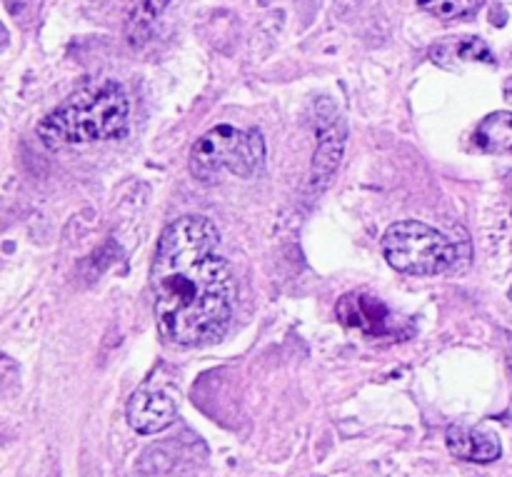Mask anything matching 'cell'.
Instances as JSON below:
<instances>
[{"label": "cell", "instance_id": "obj_13", "mask_svg": "<svg viewBox=\"0 0 512 477\" xmlns=\"http://www.w3.org/2000/svg\"><path fill=\"white\" fill-rule=\"evenodd\" d=\"M8 3H10V10H13V13H20V8L28 3H33V0H8Z\"/></svg>", "mask_w": 512, "mask_h": 477}, {"label": "cell", "instance_id": "obj_14", "mask_svg": "<svg viewBox=\"0 0 512 477\" xmlns=\"http://www.w3.org/2000/svg\"><path fill=\"white\" fill-rule=\"evenodd\" d=\"M5 45H8V28H5V25L0 23V50H3Z\"/></svg>", "mask_w": 512, "mask_h": 477}, {"label": "cell", "instance_id": "obj_15", "mask_svg": "<svg viewBox=\"0 0 512 477\" xmlns=\"http://www.w3.org/2000/svg\"><path fill=\"white\" fill-rule=\"evenodd\" d=\"M508 368H510V373H512V343H510V353H508Z\"/></svg>", "mask_w": 512, "mask_h": 477}, {"label": "cell", "instance_id": "obj_9", "mask_svg": "<svg viewBox=\"0 0 512 477\" xmlns=\"http://www.w3.org/2000/svg\"><path fill=\"white\" fill-rule=\"evenodd\" d=\"M170 0H130L125 13V40L133 48H143L155 33L158 18L168 8Z\"/></svg>", "mask_w": 512, "mask_h": 477}, {"label": "cell", "instance_id": "obj_10", "mask_svg": "<svg viewBox=\"0 0 512 477\" xmlns=\"http://www.w3.org/2000/svg\"><path fill=\"white\" fill-rule=\"evenodd\" d=\"M473 140L483 153H490V155L512 153V113H508V110L490 113L488 118L480 120V125L473 133Z\"/></svg>", "mask_w": 512, "mask_h": 477}, {"label": "cell", "instance_id": "obj_3", "mask_svg": "<svg viewBox=\"0 0 512 477\" xmlns=\"http://www.w3.org/2000/svg\"><path fill=\"white\" fill-rule=\"evenodd\" d=\"M383 255L398 273L440 275L468 260V245L445 238L423 220H400L383 235Z\"/></svg>", "mask_w": 512, "mask_h": 477}, {"label": "cell", "instance_id": "obj_1", "mask_svg": "<svg viewBox=\"0 0 512 477\" xmlns=\"http://www.w3.org/2000/svg\"><path fill=\"white\" fill-rule=\"evenodd\" d=\"M218 248V228L203 215H183L160 235L150 288L158 333L173 348H200L228 330L238 288Z\"/></svg>", "mask_w": 512, "mask_h": 477}, {"label": "cell", "instance_id": "obj_12", "mask_svg": "<svg viewBox=\"0 0 512 477\" xmlns=\"http://www.w3.org/2000/svg\"><path fill=\"white\" fill-rule=\"evenodd\" d=\"M455 55L463 60H483V63H495L493 53L480 38H465L455 45Z\"/></svg>", "mask_w": 512, "mask_h": 477}, {"label": "cell", "instance_id": "obj_7", "mask_svg": "<svg viewBox=\"0 0 512 477\" xmlns=\"http://www.w3.org/2000/svg\"><path fill=\"white\" fill-rule=\"evenodd\" d=\"M345 150V123L328 105V115L318 113V150L310 170V188L323 190L333 180Z\"/></svg>", "mask_w": 512, "mask_h": 477}, {"label": "cell", "instance_id": "obj_11", "mask_svg": "<svg viewBox=\"0 0 512 477\" xmlns=\"http://www.w3.org/2000/svg\"><path fill=\"white\" fill-rule=\"evenodd\" d=\"M485 0H418L425 13L435 15L440 20H460L478 13Z\"/></svg>", "mask_w": 512, "mask_h": 477}, {"label": "cell", "instance_id": "obj_5", "mask_svg": "<svg viewBox=\"0 0 512 477\" xmlns=\"http://www.w3.org/2000/svg\"><path fill=\"white\" fill-rule=\"evenodd\" d=\"M338 320L368 338H403V320L380 298L368 293H348L338 300Z\"/></svg>", "mask_w": 512, "mask_h": 477}, {"label": "cell", "instance_id": "obj_8", "mask_svg": "<svg viewBox=\"0 0 512 477\" xmlns=\"http://www.w3.org/2000/svg\"><path fill=\"white\" fill-rule=\"evenodd\" d=\"M448 450L458 460L465 463H493L503 455V445H500L498 435L483 428H468V425H450L448 435Z\"/></svg>", "mask_w": 512, "mask_h": 477}, {"label": "cell", "instance_id": "obj_16", "mask_svg": "<svg viewBox=\"0 0 512 477\" xmlns=\"http://www.w3.org/2000/svg\"><path fill=\"white\" fill-rule=\"evenodd\" d=\"M510 303H512V288H510Z\"/></svg>", "mask_w": 512, "mask_h": 477}, {"label": "cell", "instance_id": "obj_6", "mask_svg": "<svg viewBox=\"0 0 512 477\" xmlns=\"http://www.w3.org/2000/svg\"><path fill=\"white\" fill-rule=\"evenodd\" d=\"M125 415L135 433L155 435L175 423L178 405H175L173 393L163 383L158 385V380H148L130 395Z\"/></svg>", "mask_w": 512, "mask_h": 477}, {"label": "cell", "instance_id": "obj_4", "mask_svg": "<svg viewBox=\"0 0 512 477\" xmlns=\"http://www.w3.org/2000/svg\"><path fill=\"white\" fill-rule=\"evenodd\" d=\"M265 163V140L260 130L218 125L195 140L190 150V173L205 185L218 183L223 173L250 178Z\"/></svg>", "mask_w": 512, "mask_h": 477}, {"label": "cell", "instance_id": "obj_2", "mask_svg": "<svg viewBox=\"0 0 512 477\" xmlns=\"http://www.w3.org/2000/svg\"><path fill=\"white\" fill-rule=\"evenodd\" d=\"M128 93L118 80H100L75 90L38 125V135L48 148L85 145L95 140L120 138L128 130Z\"/></svg>", "mask_w": 512, "mask_h": 477}]
</instances>
